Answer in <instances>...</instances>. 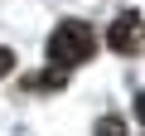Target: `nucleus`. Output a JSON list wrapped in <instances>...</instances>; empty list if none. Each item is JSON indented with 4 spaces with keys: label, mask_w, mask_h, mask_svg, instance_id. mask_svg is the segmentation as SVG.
Wrapping results in <instances>:
<instances>
[{
    "label": "nucleus",
    "mask_w": 145,
    "mask_h": 136,
    "mask_svg": "<svg viewBox=\"0 0 145 136\" xmlns=\"http://www.w3.org/2000/svg\"><path fill=\"white\" fill-rule=\"evenodd\" d=\"M10 68H15V53H10V49H0V78H5Z\"/></svg>",
    "instance_id": "nucleus-4"
},
{
    "label": "nucleus",
    "mask_w": 145,
    "mask_h": 136,
    "mask_svg": "<svg viewBox=\"0 0 145 136\" xmlns=\"http://www.w3.org/2000/svg\"><path fill=\"white\" fill-rule=\"evenodd\" d=\"M135 117L145 121V92H135Z\"/></svg>",
    "instance_id": "nucleus-5"
},
{
    "label": "nucleus",
    "mask_w": 145,
    "mask_h": 136,
    "mask_svg": "<svg viewBox=\"0 0 145 136\" xmlns=\"http://www.w3.org/2000/svg\"><path fill=\"white\" fill-rule=\"evenodd\" d=\"M97 136H126L121 117H102V121H97Z\"/></svg>",
    "instance_id": "nucleus-3"
},
{
    "label": "nucleus",
    "mask_w": 145,
    "mask_h": 136,
    "mask_svg": "<svg viewBox=\"0 0 145 136\" xmlns=\"http://www.w3.org/2000/svg\"><path fill=\"white\" fill-rule=\"evenodd\" d=\"M106 49L111 53H145V15H135V10H126V15H116L111 20V29H106Z\"/></svg>",
    "instance_id": "nucleus-2"
},
{
    "label": "nucleus",
    "mask_w": 145,
    "mask_h": 136,
    "mask_svg": "<svg viewBox=\"0 0 145 136\" xmlns=\"http://www.w3.org/2000/svg\"><path fill=\"white\" fill-rule=\"evenodd\" d=\"M97 53V34H92V24H82V20H63L53 34H48V58L58 63V68H78V63H87Z\"/></svg>",
    "instance_id": "nucleus-1"
}]
</instances>
